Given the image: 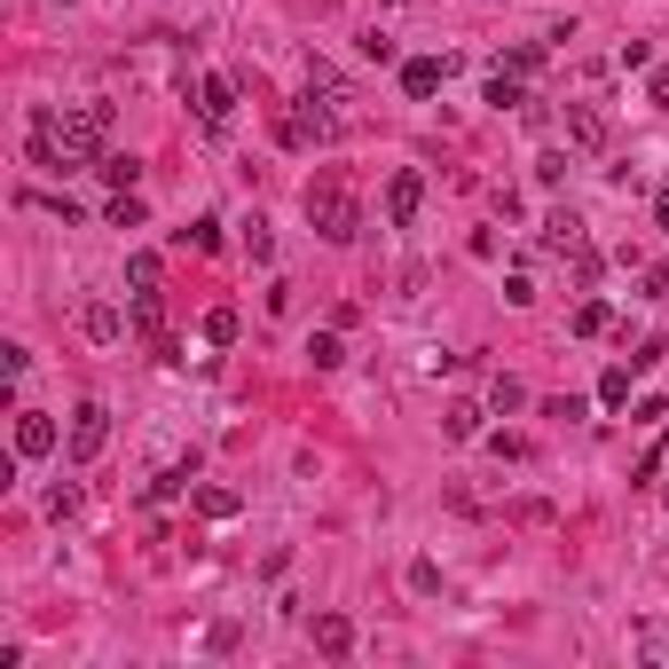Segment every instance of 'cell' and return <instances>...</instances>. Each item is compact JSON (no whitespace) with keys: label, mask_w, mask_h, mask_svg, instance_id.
Instances as JSON below:
<instances>
[{"label":"cell","mask_w":669,"mask_h":669,"mask_svg":"<svg viewBox=\"0 0 669 669\" xmlns=\"http://www.w3.org/2000/svg\"><path fill=\"white\" fill-rule=\"evenodd\" d=\"M197 119H206L213 134H228V119H237V87H228V79H197Z\"/></svg>","instance_id":"obj_8"},{"label":"cell","mask_w":669,"mask_h":669,"mask_svg":"<svg viewBox=\"0 0 669 669\" xmlns=\"http://www.w3.org/2000/svg\"><path fill=\"white\" fill-rule=\"evenodd\" d=\"M237 331H245L237 308H213V315H206V347H237Z\"/></svg>","instance_id":"obj_20"},{"label":"cell","mask_w":669,"mask_h":669,"mask_svg":"<svg viewBox=\"0 0 669 669\" xmlns=\"http://www.w3.org/2000/svg\"><path fill=\"white\" fill-rule=\"evenodd\" d=\"M63 9H72V0H63Z\"/></svg>","instance_id":"obj_34"},{"label":"cell","mask_w":669,"mask_h":669,"mask_svg":"<svg viewBox=\"0 0 669 669\" xmlns=\"http://www.w3.org/2000/svg\"><path fill=\"white\" fill-rule=\"evenodd\" d=\"M567 143H575V150H607V111H598V103H567Z\"/></svg>","instance_id":"obj_9"},{"label":"cell","mask_w":669,"mask_h":669,"mask_svg":"<svg viewBox=\"0 0 669 669\" xmlns=\"http://www.w3.org/2000/svg\"><path fill=\"white\" fill-rule=\"evenodd\" d=\"M55 449H63V425H55L48 410H16V457L40 464V457H55Z\"/></svg>","instance_id":"obj_5"},{"label":"cell","mask_w":669,"mask_h":669,"mask_svg":"<svg viewBox=\"0 0 669 669\" xmlns=\"http://www.w3.org/2000/svg\"><path fill=\"white\" fill-rule=\"evenodd\" d=\"M315 654H331V661L355 654V622L347 615H315Z\"/></svg>","instance_id":"obj_11"},{"label":"cell","mask_w":669,"mask_h":669,"mask_svg":"<svg viewBox=\"0 0 669 669\" xmlns=\"http://www.w3.org/2000/svg\"><path fill=\"white\" fill-rule=\"evenodd\" d=\"M182 245H197V252H221V221H189V228H182Z\"/></svg>","instance_id":"obj_27"},{"label":"cell","mask_w":669,"mask_h":669,"mask_svg":"<svg viewBox=\"0 0 669 669\" xmlns=\"http://www.w3.org/2000/svg\"><path fill=\"white\" fill-rule=\"evenodd\" d=\"M72 512H79V488H72V481L48 488V520H72Z\"/></svg>","instance_id":"obj_29"},{"label":"cell","mask_w":669,"mask_h":669,"mask_svg":"<svg viewBox=\"0 0 669 669\" xmlns=\"http://www.w3.org/2000/svg\"><path fill=\"white\" fill-rule=\"evenodd\" d=\"M79 331H87L95 347H111V339H126V315L111 308V299H87V308H79Z\"/></svg>","instance_id":"obj_10"},{"label":"cell","mask_w":669,"mask_h":669,"mask_svg":"<svg viewBox=\"0 0 669 669\" xmlns=\"http://www.w3.org/2000/svg\"><path fill=\"white\" fill-rule=\"evenodd\" d=\"M308 95H323V103H347V79H339V72H331V63L315 55V63H308Z\"/></svg>","instance_id":"obj_18"},{"label":"cell","mask_w":669,"mask_h":669,"mask_svg":"<svg viewBox=\"0 0 669 669\" xmlns=\"http://www.w3.org/2000/svg\"><path fill=\"white\" fill-rule=\"evenodd\" d=\"M488 410H528V386L520 379H488Z\"/></svg>","instance_id":"obj_23"},{"label":"cell","mask_w":669,"mask_h":669,"mask_svg":"<svg viewBox=\"0 0 669 669\" xmlns=\"http://www.w3.org/2000/svg\"><path fill=\"white\" fill-rule=\"evenodd\" d=\"M308 221H315L323 245H355L362 237V206H355V189H339V182H315L308 189Z\"/></svg>","instance_id":"obj_2"},{"label":"cell","mask_w":669,"mask_h":669,"mask_svg":"<svg viewBox=\"0 0 669 669\" xmlns=\"http://www.w3.org/2000/svg\"><path fill=\"white\" fill-rule=\"evenodd\" d=\"M442 79H449V55H410V63H401V95H410V103L442 95Z\"/></svg>","instance_id":"obj_7"},{"label":"cell","mask_w":669,"mask_h":669,"mask_svg":"<svg viewBox=\"0 0 669 669\" xmlns=\"http://www.w3.org/2000/svg\"><path fill=\"white\" fill-rule=\"evenodd\" d=\"M442 433H449V442H481V401H449Z\"/></svg>","instance_id":"obj_13"},{"label":"cell","mask_w":669,"mask_h":669,"mask_svg":"<svg viewBox=\"0 0 669 669\" xmlns=\"http://www.w3.org/2000/svg\"><path fill=\"white\" fill-rule=\"evenodd\" d=\"M496 72H512V79H535V72H544V40H520L505 63H496Z\"/></svg>","instance_id":"obj_17"},{"label":"cell","mask_w":669,"mask_h":669,"mask_svg":"<svg viewBox=\"0 0 669 669\" xmlns=\"http://www.w3.org/2000/svg\"><path fill=\"white\" fill-rule=\"evenodd\" d=\"M607 331H615V308H607V299H583V308H575V339H607Z\"/></svg>","instance_id":"obj_15"},{"label":"cell","mask_w":669,"mask_h":669,"mask_svg":"<svg viewBox=\"0 0 669 669\" xmlns=\"http://www.w3.org/2000/svg\"><path fill=\"white\" fill-rule=\"evenodd\" d=\"M505 299H512V308H535V276H528V268H520L512 284H505Z\"/></svg>","instance_id":"obj_32"},{"label":"cell","mask_w":669,"mask_h":669,"mask_svg":"<svg viewBox=\"0 0 669 669\" xmlns=\"http://www.w3.org/2000/svg\"><path fill=\"white\" fill-rule=\"evenodd\" d=\"M646 103H654V111H669V63H654V79H646Z\"/></svg>","instance_id":"obj_31"},{"label":"cell","mask_w":669,"mask_h":669,"mask_svg":"<svg viewBox=\"0 0 669 669\" xmlns=\"http://www.w3.org/2000/svg\"><path fill=\"white\" fill-rule=\"evenodd\" d=\"M481 103H496V111H520V103H528V87H520L512 72H488V87H481Z\"/></svg>","instance_id":"obj_16"},{"label":"cell","mask_w":669,"mask_h":669,"mask_svg":"<svg viewBox=\"0 0 669 669\" xmlns=\"http://www.w3.org/2000/svg\"><path fill=\"white\" fill-rule=\"evenodd\" d=\"M544 252H559V260H567V252H591V245H583V221H575V213H552V221H544Z\"/></svg>","instance_id":"obj_12"},{"label":"cell","mask_w":669,"mask_h":669,"mask_svg":"<svg viewBox=\"0 0 669 669\" xmlns=\"http://www.w3.org/2000/svg\"><path fill=\"white\" fill-rule=\"evenodd\" d=\"M158 276H165L158 252H126V284H134V292H158Z\"/></svg>","instance_id":"obj_19"},{"label":"cell","mask_w":669,"mask_h":669,"mask_svg":"<svg viewBox=\"0 0 669 669\" xmlns=\"http://www.w3.org/2000/svg\"><path fill=\"white\" fill-rule=\"evenodd\" d=\"M126 323L158 347V339H165V308H158V292H134V315H126Z\"/></svg>","instance_id":"obj_14"},{"label":"cell","mask_w":669,"mask_h":669,"mask_svg":"<svg viewBox=\"0 0 669 669\" xmlns=\"http://www.w3.org/2000/svg\"><path fill=\"white\" fill-rule=\"evenodd\" d=\"M197 512H206V520H237V488H197Z\"/></svg>","instance_id":"obj_22"},{"label":"cell","mask_w":669,"mask_h":669,"mask_svg":"<svg viewBox=\"0 0 669 669\" xmlns=\"http://www.w3.org/2000/svg\"><path fill=\"white\" fill-rule=\"evenodd\" d=\"M103 134H111V103H79V111H32V165L40 174H87L103 165Z\"/></svg>","instance_id":"obj_1"},{"label":"cell","mask_w":669,"mask_h":669,"mask_svg":"<svg viewBox=\"0 0 669 669\" xmlns=\"http://www.w3.org/2000/svg\"><path fill=\"white\" fill-rule=\"evenodd\" d=\"M95 174H103L111 189H134V174H143V165H134V158H119V150H103V165H95Z\"/></svg>","instance_id":"obj_24"},{"label":"cell","mask_w":669,"mask_h":669,"mask_svg":"<svg viewBox=\"0 0 669 669\" xmlns=\"http://www.w3.org/2000/svg\"><path fill=\"white\" fill-rule=\"evenodd\" d=\"M654 228H661V237H669V189L654 197Z\"/></svg>","instance_id":"obj_33"},{"label":"cell","mask_w":669,"mask_h":669,"mask_svg":"<svg viewBox=\"0 0 669 669\" xmlns=\"http://www.w3.org/2000/svg\"><path fill=\"white\" fill-rule=\"evenodd\" d=\"M63 449H72V464H95L111 449V410H103V401H79V410H72V442H63Z\"/></svg>","instance_id":"obj_4"},{"label":"cell","mask_w":669,"mask_h":669,"mask_svg":"<svg viewBox=\"0 0 669 669\" xmlns=\"http://www.w3.org/2000/svg\"><path fill=\"white\" fill-rule=\"evenodd\" d=\"M308 362H315V371H339V362H347L339 331H315V339H308Z\"/></svg>","instance_id":"obj_21"},{"label":"cell","mask_w":669,"mask_h":669,"mask_svg":"<svg viewBox=\"0 0 669 669\" xmlns=\"http://www.w3.org/2000/svg\"><path fill=\"white\" fill-rule=\"evenodd\" d=\"M535 182L559 189V182H567V150H544V158H535Z\"/></svg>","instance_id":"obj_28"},{"label":"cell","mask_w":669,"mask_h":669,"mask_svg":"<svg viewBox=\"0 0 669 669\" xmlns=\"http://www.w3.org/2000/svg\"><path fill=\"white\" fill-rule=\"evenodd\" d=\"M598 401H607V410H622V401H630V371H622V362L598 379Z\"/></svg>","instance_id":"obj_26"},{"label":"cell","mask_w":669,"mask_h":669,"mask_svg":"<svg viewBox=\"0 0 669 669\" xmlns=\"http://www.w3.org/2000/svg\"><path fill=\"white\" fill-rule=\"evenodd\" d=\"M103 221H111V228H143V197H134V189H119Z\"/></svg>","instance_id":"obj_25"},{"label":"cell","mask_w":669,"mask_h":669,"mask_svg":"<svg viewBox=\"0 0 669 669\" xmlns=\"http://www.w3.org/2000/svg\"><path fill=\"white\" fill-rule=\"evenodd\" d=\"M284 134V150H323V143H339V103H323V95H308V103H292L276 119Z\"/></svg>","instance_id":"obj_3"},{"label":"cell","mask_w":669,"mask_h":669,"mask_svg":"<svg viewBox=\"0 0 669 669\" xmlns=\"http://www.w3.org/2000/svg\"><path fill=\"white\" fill-rule=\"evenodd\" d=\"M245 252H252V260H268V252H276V237H268L260 221H245Z\"/></svg>","instance_id":"obj_30"},{"label":"cell","mask_w":669,"mask_h":669,"mask_svg":"<svg viewBox=\"0 0 669 669\" xmlns=\"http://www.w3.org/2000/svg\"><path fill=\"white\" fill-rule=\"evenodd\" d=\"M418 213H425V174L401 165V174L386 182V221H394V228H418Z\"/></svg>","instance_id":"obj_6"}]
</instances>
